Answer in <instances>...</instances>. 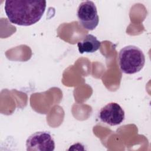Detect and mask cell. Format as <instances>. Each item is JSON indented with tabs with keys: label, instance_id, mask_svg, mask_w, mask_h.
I'll use <instances>...</instances> for the list:
<instances>
[{
	"label": "cell",
	"instance_id": "obj_4",
	"mask_svg": "<svg viewBox=\"0 0 151 151\" xmlns=\"http://www.w3.org/2000/svg\"><path fill=\"white\" fill-rule=\"evenodd\" d=\"M26 148L27 151H52L55 142L49 132H37L27 139Z\"/></svg>",
	"mask_w": 151,
	"mask_h": 151
},
{
	"label": "cell",
	"instance_id": "obj_5",
	"mask_svg": "<svg viewBox=\"0 0 151 151\" xmlns=\"http://www.w3.org/2000/svg\"><path fill=\"white\" fill-rule=\"evenodd\" d=\"M99 117L102 122L114 126L121 124L124 121L125 114L118 103L111 102L100 109Z\"/></svg>",
	"mask_w": 151,
	"mask_h": 151
},
{
	"label": "cell",
	"instance_id": "obj_3",
	"mask_svg": "<svg viewBox=\"0 0 151 151\" xmlns=\"http://www.w3.org/2000/svg\"><path fill=\"white\" fill-rule=\"evenodd\" d=\"M77 15L81 25L87 30H93L99 24L97 8L93 1L82 2L78 7Z\"/></svg>",
	"mask_w": 151,
	"mask_h": 151
},
{
	"label": "cell",
	"instance_id": "obj_2",
	"mask_svg": "<svg viewBox=\"0 0 151 151\" xmlns=\"http://www.w3.org/2000/svg\"><path fill=\"white\" fill-rule=\"evenodd\" d=\"M119 64L121 71L127 74L140 71L145 64V56L142 50L135 45L122 48L119 54Z\"/></svg>",
	"mask_w": 151,
	"mask_h": 151
},
{
	"label": "cell",
	"instance_id": "obj_1",
	"mask_svg": "<svg viewBox=\"0 0 151 151\" xmlns=\"http://www.w3.org/2000/svg\"><path fill=\"white\" fill-rule=\"evenodd\" d=\"M46 8L45 1H9L4 9L9 21L15 25L29 26L38 22Z\"/></svg>",
	"mask_w": 151,
	"mask_h": 151
},
{
	"label": "cell",
	"instance_id": "obj_6",
	"mask_svg": "<svg viewBox=\"0 0 151 151\" xmlns=\"http://www.w3.org/2000/svg\"><path fill=\"white\" fill-rule=\"evenodd\" d=\"M100 46L101 42L92 34L86 35L82 41L77 43V47L80 54L94 52L100 48Z\"/></svg>",
	"mask_w": 151,
	"mask_h": 151
}]
</instances>
